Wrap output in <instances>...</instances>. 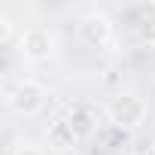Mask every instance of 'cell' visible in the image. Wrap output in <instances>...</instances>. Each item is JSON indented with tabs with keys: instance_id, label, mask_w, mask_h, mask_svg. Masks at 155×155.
Masks as SVG:
<instances>
[{
	"instance_id": "cell-1",
	"label": "cell",
	"mask_w": 155,
	"mask_h": 155,
	"mask_svg": "<svg viewBox=\"0 0 155 155\" xmlns=\"http://www.w3.org/2000/svg\"><path fill=\"white\" fill-rule=\"evenodd\" d=\"M107 116H110V122H113L116 128H122V131H137V128L146 125L149 104H146L140 94L125 91V94L110 97V104H107Z\"/></svg>"
},
{
	"instance_id": "cell-2",
	"label": "cell",
	"mask_w": 155,
	"mask_h": 155,
	"mask_svg": "<svg viewBox=\"0 0 155 155\" xmlns=\"http://www.w3.org/2000/svg\"><path fill=\"white\" fill-rule=\"evenodd\" d=\"M55 46H58L55 34H52L49 28H43V25H31V28H25L21 37H18V52H21V58H25V61H34V64L49 61V58L55 55Z\"/></svg>"
},
{
	"instance_id": "cell-3",
	"label": "cell",
	"mask_w": 155,
	"mask_h": 155,
	"mask_svg": "<svg viewBox=\"0 0 155 155\" xmlns=\"http://www.w3.org/2000/svg\"><path fill=\"white\" fill-rule=\"evenodd\" d=\"M9 107L18 113V116H37L43 107H46V88L37 82V79H18L9 91Z\"/></svg>"
},
{
	"instance_id": "cell-4",
	"label": "cell",
	"mask_w": 155,
	"mask_h": 155,
	"mask_svg": "<svg viewBox=\"0 0 155 155\" xmlns=\"http://www.w3.org/2000/svg\"><path fill=\"white\" fill-rule=\"evenodd\" d=\"M113 37V21L104 12H88L79 18V40L91 49H104Z\"/></svg>"
},
{
	"instance_id": "cell-5",
	"label": "cell",
	"mask_w": 155,
	"mask_h": 155,
	"mask_svg": "<svg viewBox=\"0 0 155 155\" xmlns=\"http://www.w3.org/2000/svg\"><path fill=\"white\" fill-rule=\"evenodd\" d=\"M64 119L70 122V128H73L76 140H88V137L97 131V113H94L91 107H73Z\"/></svg>"
},
{
	"instance_id": "cell-6",
	"label": "cell",
	"mask_w": 155,
	"mask_h": 155,
	"mask_svg": "<svg viewBox=\"0 0 155 155\" xmlns=\"http://www.w3.org/2000/svg\"><path fill=\"white\" fill-rule=\"evenodd\" d=\"M46 143H49V149H58V152H70V149H76V134H73V128H70V122L67 119H55L52 125H49V131H46Z\"/></svg>"
},
{
	"instance_id": "cell-7",
	"label": "cell",
	"mask_w": 155,
	"mask_h": 155,
	"mask_svg": "<svg viewBox=\"0 0 155 155\" xmlns=\"http://www.w3.org/2000/svg\"><path fill=\"white\" fill-rule=\"evenodd\" d=\"M134 31L146 46H155V3L134 9Z\"/></svg>"
},
{
	"instance_id": "cell-8",
	"label": "cell",
	"mask_w": 155,
	"mask_h": 155,
	"mask_svg": "<svg viewBox=\"0 0 155 155\" xmlns=\"http://www.w3.org/2000/svg\"><path fill=\"white\" fill-rule=\"evenodd\" d=\"M9 40H12V21H9L6 15H0V43L6 46Z\"/></svg>"
},
{
	"instance_id": "cell-9",
	"label": "cell",
	"mask_w": 155,
	"mask_h": 155,
	"mask_svg": "<svg viewBox=\"0 0 155 155\" xmlns=\"http://www.w3.org/2000/svg\"><path fill=\"white\" fill-rule=\"evenodd\" d=\"M15 155H43V149H40L37 143H18Z\"/></svg>"
}]
</instances>
